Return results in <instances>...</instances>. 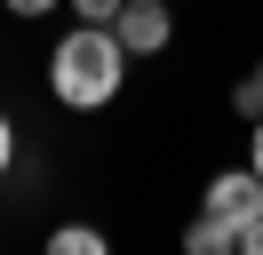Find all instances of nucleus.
<instances>
[{
    "instance_id": "nucleus-3",
    "label": "nucleus",
    "mask_w": 263,
    "mask_h": 255,
    "mask_svg": "<svg viewBox=\"0 0 263 255\" xmlns=\"http://www.w3.org/2000/svg\"><path fill=\"white\" fill-rule=\"evenodd\" d=\"M208 207H215V215H231V223L263 215V175H255V168H223V175L208 184Z\"/></svg>"
},
{
    "instance_id": "nucleus-5",
    "label": "nucleus",
    "mask_w": 263,
    "mask_h": 255,
    "mask_svg": "<svg viewBox=\"0 0 263 255\" xmlns=\"http://www.w3.org/2000/svg\"><path fill=\"white\" fill-rule=\"evenodd\" d=\"M48 247H56V255H104L112 239H104V231H88V223H64V231H48Z\"/></svg>"
},
{
    "instance_id": "nucleus-11",
    "label": "nucleus",
    "mask_w": 263,
    "mask_h": 255,
    "mask_svg": "<svg viewBox=\"0 0 263 255\" xmlns=\"http://www.w3.org/2000/svg\"><path fill=\"white\" fill-rule=\"evenodd\" d=\"M16 16H48V8H64V0H8Z\"/></svg>"
},
{
    "instance_id": "nucleus-12",
    "label": "nucleus",
    "mask_w": 263,
    "mask_h": 255,
    "mask_svg": "<svg viewBox=\"0 0 263 255\" xmlns=\"http://www.w3.org/2000/svg\"><path fill=\"white\" fill-rule=\"evenodd\" d=\"M255 80H263V64H255Z\"/></svg>"
},
{
    "instance_id": "nucleus-10",
    "label": "nucleus",
    "mask_w": 263,
    "mask_h": 255,
    "mask_svg": "<svg viewBox=\"0 0 263 255\" xmlns=\"http://www.w3.org/2000/svg\"><path fill=\"white\" fill-rule=\"evenodd\" d=\"M247 168L263 175V120H247Z\"/></svg>"
},
{
    "instance_id": "nucleus-4",
    "label": "nucleus",
    "mask_w": 263,
    "mask_h": 255,
    "mask_svg": "<svg viewBox=\"0 0 263 255\" xmlns=\"http://www.w3.org/2000/svg\"><path fill=\"white\" fill-rule=\"evenodd\" d=\"M183 255H239V223L215 215V207H199V215L183 223Z\"/></svg>"
},
{
    "instance_id": "nucleus-6",
    "label": "nucleus",
    "mask_w": 263,
    "mask_h": 255,
    "mask_svg": "<svg viewBox=\"0 0 263 255\" xmlns=\"http://www.w3.org/2000/svg\"><path fill=\"white\" fill-rule=\"evenodd\" d=\"M231 112H239V120H263V80H255V72L231 88Z\"/></svg>"
},
{
    "instance_id": "nucleus-8",
    "label": "nucleus",
    "mask_w": 263,
    "mask_h": 255,
    "mask_svg": "<svg viewBox=\"0 0 263 255\" xmlns=\"http://www.w3.org/2000/svg\"><path fill=\"white\" fill-rule=\"evenodd\" d=\"M16 168V120H8V112H0V175Z\"/></svg>"
},
{
    "instance_id": "nucleus-2",
    "label": "nucleus",
    "mask_w": 263,
    "mask_h": 255,
    "mask_svg": "<svg viewBox=\"0 0 263 255\" xmlns=\"http://www.w3.org/2000/svg\"><path fill=\"white\" fill-rule=\"evenodd\" d=\"M112 32H120L128 56H160V48L176 40V8H167V0H120Z\"/></svg>"
},
{
    "instance_id": "nucleus-7",
    "label": "nucleus",
    "mask_w": 263,
    "mask_h": 255,
    "mask_svg": "<svg viewBox=\"0 0 263 255\" xmlns=\"http://www.w3.org/2000/svg\"><path fill=\"white\" fill-rule=\"evenodd\" d=\"M72 16H80V24H112L120 0H72Z\"/></svg>"
},
{
    "instance_id": "nucleus-1",
    "label": "nucleus",
    "mask_w": 263,
    "mask_h": 255,
    "mask_svg": "<svg viewBox=\"0 0 263 255\" xmlns=\"http://www.w3.org/2000/svg\"><path fill=\"white\" fill-rule=\"evenodd\" d=\"M128 48H120L112 24H72L64 40L48 48V96L64 112H104L120 96V80H128Z\"/></svg>"
},
{
    "instance_id": "nucleus-9",
    "label": "nucleus",
    "mask_w": 263,
    "mask_h": 255,
    "mask_svg": "<svg viewBox=\"0 0 263 255\" xmlns=\"http://www.w3.org/2000/svg\"><path fill=\"white\" fill-rule=\"evenodd\" d=\"M239 255H263V215H247V223H239Z\"/></svg>"
}]
</instances>
